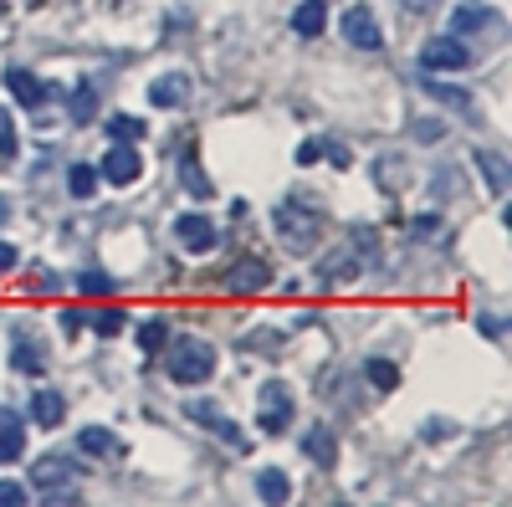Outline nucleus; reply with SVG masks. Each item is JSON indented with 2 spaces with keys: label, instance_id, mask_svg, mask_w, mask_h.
I'll return each instance as SVG.
<instances>
[{
  "label": "nucleus",
  "instance_id": "f257e3e1",
  "mask_svg": "<svg viewBox=\"0 0 512 507\" xmlns=\"http://www.w3.org/2000/svg\"><path fill=\"white\" fill-rule=\"evenodd\" d=\"M277 236L292 246V251H303V257H308V251L318 246V236H323V210H318V200H303V195H287L282 205H277Z\"/></svg>",
  "mask_w": 512,
  "mask_h": 507
},
{
  "label": "nucleus",
  "instance_id": "f03ea898",
  "mask_svg": "<svg viewBox=\"0 0 512 507\" xmlns=\"http://www.w3.org/2000/svg\"><path fill=\"white\" fill-rule=\"evenodd\" d=\"M210 374H216V349H210L205 338H180V344L169 349V379H175V385H205Z\"/></svg>",
  "mask_w": 512,
  "mask_h": 507
},
{
  "label": "nucleus",
  "instance_id": "7ed1b4c3",
  "mask_svg": "<svg viewBox=\"0 0 512 507\" xmlns=\"http://www.w3.org/2000/svg\"><path fill=\"white\" fill-rule=\"evenodd\" d=\"M31 487L47 492V502H77V497H72V487H77V461H67L62 451L36 456V461H31Z\"/></svg>",
  "mask_w": 512,
  "mask_h": 507
},
{
  "label": "nucleus",
  "instance_id": "20e7f679",
  "mask_svg": "<svg viewBox=\"0 0 512 507\" xmlns=\"http://www.w3.org/2000/svg\"><path fill=\"white\" fill-rule=\"evenodd\" d=\"M256 426H262L267 436H282L292 426V390L282 385V379H267V385H262V400H256Z\"/></svg>",
  "mask_w": 512,
  "mask_h": 507
},
{
  "label": "nucleus",
  "instance_id": "39448f33",
  "mask_svg": "<svg viewBox=\"0 0 512 507\" xmlns=\"http://www.w3.org/2000/svg\"><path fill=\"white\" fill-rule=\"evenodd\" d=\"M420 67L425 72H461V67H472V47L461 36H431L420 47Z\"/></svg>",
  "mask_w": 512,
  "mask_h": 507
},
{
  "label": "nucleus",
  "instance_id": "423d86ee",
  "mask_svg": "<svg viewBox=\"0 0 512 507\" xmlns=\"http://www.w3.org/2000/svg\"><path fill=\"white\" fill-rule=\"evenodd\" d=\"M338 31H344V41H349V47H359V52H379V47H384V31H379L374 6H349Z\"/></svg>",
  "mask_w": 512,
  "mask_h": 507
},
{
  "label": "nucleus",
  "instance_id": "0eeeda50",
  "mask_svg": "<svg viewBox=\"0 0 512 507\" xmlns=\"http://www.w3.org/2000/svg\"><path fill=\"white\" fill-rule=\"evenodd\" d=\"M6 88H11V98L21 103V108H41V103H52V82H41L36 72H26V67H6Z\"/></svg>",
  "mask_w": 512,
  "mask_h": 507
},
{
  "label": "nucleus",
  "instance_id": "6e6552de",
  "mask_svg": "<svg viewBox=\"0 0 512 507\" xmlns=\"http://www.w3.org/2000/svg\"><path fill=\"white\" fill-rule=\"evenodd\" d=\"M497 11L487 6V0H466V6H456L451 16V36H482V31H497Z\"/></svg>",
  "mask_w": 512,
  "mask_h": 507
},
{
  "label": "nucleus",
  "instance_id": "1a4fd4ad",
  "mask_svg": "<svg viewBox=\"0 0 512 507\" xmlns=\"http://www.w3.org/2000/svg\"><path fill=\"white\" fill-rule=\"evenodd\" d=\"M190 98H195L190 72H164V77H154V88H149V103L154 108H185Z\"/></svg>",
  "mask_w": 512,
  "mask_h": 507
},
{
  "label": "nucleus",
  "instance_id": "9d476101",
  "mask_svg": "<svg viewBox=\"0 0 512 507\" xmlns=\"http://www.w3.org/2000/svg\"><path fill=\"white\" fill-rule=\"evenodd\" d=\"M139 169H144V159H139L134 144H118V149L103 154V180H108V185H134Z\"/></svg>",
  "mask_w": 512,
  "mask_h": 507
},
{
  "label": "nucleus",
  "instance_id": "9b49d317",
  "mask_svg": "<svg viewBox=\"0 0 512 507\" xmlns=\"http://www.w3.org/2000/svg\"><path fill=\"white\" fill-rule=\"evenodd\" d=\"M175 241H180L185 251H195V257H200V251L216 246V226H210V221L200 216V210H185V216L175 221Z\"/></svg>",
  "mask_w": 512,
  "mask_h": 507
},
{
  "label": "nucleus",
  "instance_id": "f8f14e48",
  "mask_svg": "<svg viewBox=\"0 0 512 507\" xmlns=\"http://www.w3.org/2000/svg\"><path fill=\"white\" fill-rule=\"evenodd\" d=\"M21 456H26V420L0 405V467H11Z\"/></svg>",
  "mask_w": 512,
  "mask_h": 507
},
{
  "label": "nucleus",
  "instance_id": "ddd939ff",
  "mask_svg": "<svg viewBox=\"0 0 512 507\" xmlns=\"http://www.w3.org/2000/svg\"><path fill=\"white\" fill-rule=\"evenodd\" d=\"M185 415L195 420V426H205L210 436H221V441L241 446V431L231 426V415H221V405H210V400H195V405H185Z\"/></svg>",
  "mask_w": 512,
  "mask_h": 507
},
{
  "label": "nucleus",
  "instance_id": "4468645a",
  "mask_svg": "<svg viewBox=\"0 0 512 507\" xmlns=\"http://www.w3.org/2000/svg\"><path fill=\"white\" fill-rule=\"evenodd\" d=\"M221 282H226V292H262V287L272 282V267H267L262 257H246V262H236Z\"/></svg>",
  "mask_w": 512,
  "mask_h": 507
},
{
  "label": "nucleus",
  "instance_id": "2eb2a0df",
  "mask_svg": "<svg viewBox=\"0 0 512 507\" xmlns=\"http://www.w3.org/2000/svg\"><path fill=\"white\" fill-rule=\"evenodd\" d=\"M77 446L88 451V456H98V461H118L123 456V441L113 431H103V426H88V431L77 436Z\"/></svg>",
  "mask_w": 512,
  "mask_h": 507
},
{
  "label": "nucleus",
  "instance_id": "dca6fc26",
  "mask_svg": "<svg viewBox=\"0 0 512 507\" xmlns=\"http://www.w3.org/2000/svg\"><path fill=\"white\" fill-rule=\"evenodd\" d=\"M303 456H313V461H318V467L328 472V467H333V461H338V436H333L328 426H313V431L303 436Z\"/></svg>",
  "mask_w": 512,
  "mask_h": 507
},
{
  "label": "nucleus",
  "instance_id": "f3484780",
  "mask_svg": "<svg viewBox=\"0 0 512 507\" xmlns=\"http://www.w3.org/2000/svg\"><path fill=\"white\" fill-rule=\"evenodd\" d=\"M62 415H67V400L57 395V390H36L31 395V420H36V426H62Z\"/></svg>",
  "mask_w": 512,
  "mask_h": 507
},
{
  "label": "nucleus",
  "instance_id": "a211bd4d",
  "mask_svg": "<svg viewBox=\"0 0 512 507\" xmlns=\"http://www.w3.org/2000/svg\"><path fill=\"white\" fill-rule=\"evenodd\" d=\"M256 497H262V502H272V507H282V502L292 497V482H287V472H282V467L256 472Z\"/></svg>",
  "mask_w": 512,
  "mask_h": 507
},
{
  "label": "nucleus",
  "instance_id": "6ab92c4d",
  "mask_svg": "<svg viewBox=\"0 0 512 507\" xmlns=\"http://www.w3.org/2000/svg\"><path fill=\"white\" fill-rule=\"evenodd\" d=\"M11 364L21 369V374H41L47 369V359H41V344L31 333H16V344H11Z\"/></svg>",
  "mask_w": 512,
  "mask_h": 507
},
{
  "label": "nucleus",
  "instance_id": "aec40b11",
  "mask_svg": "<svg viewBox=\"0 0 512 507\" xmlns=\"http://www.w3.org/2000/svg\"><path fill=\"white\" fill-rule=\"evenodd\" d=\"M323 21H328V11H323V0H303V6L292 11V31L297 36H323Z\"/></svg>",
  "mask_w": 512,
  "mask_h": 507
},
{
  "label": "nucleus",
  "instance_id": "412c9836",
  "mask_svg": "<svg viewBox=\"0 0 512 507\" xmlns=\"http://www.w3.org/2000/svg\"><path fill=\"white\" fill-rule=\"evenodd\" d=\"M472 159L482 164V175H487L492 195H507V159H502V154H492V149H477Z\"/></svg>",
  "mask_w": 512,
  "mask_h": 507
},
{
  "label": "nucleus",
  "instance_id": "4be33fe9",
  "mask_svg": "<svg viewBox=\"0 0 512 507\" xmlns=\"http://www.w3.org/2000/svg\"><path fill=\"white\" fill-rule=\"evenodd\" d=\"M180 180L190 185V195H200V200L210 195V180L200 175V159H195V144H185V149H180Z\"/></svg>",
  "mask_w": 512,
  "mask_h": 507
},
{
  "label": "nucleus",
  "instance_id": "5701e85b",
  "mask_svg": "<svg viewBox=\"0 0 512 507\" xmlns=\"http://www.w3.org/2000/svg\"><path fill=\"white\" fill-rule=\"evenodd\" d=\"M67 190H72L77 200H88V195L98 190V169H93V164H72V169H67Z\"/></svg>",
  "mask_w": 512,
  "mask_h": 507
},
{
  "label": "nucleus",
  "instance_id": "b1692460",
  "mask_svg": "<svg viewBox=\"0 0 512 507\" xmlns=\"http://www.w3.org/2000/svg\"><path fill=\"white\" fill-rule=\"evenodd\" d=\"M108 134H113L118 144H139V139H144V123H139V118H123V113H118V118H108Z\"/></svg>",
  "mask_w": 512,
  "mask_h": 507
},
{
  "label": "nucleus",
  "instance_id": "393cba45",
  "mask_svg": "<svg viewBox=\"0 0 512 507\" xmlns=\"http://www.w3.org/2000/svg\"><path fill=\"white\" fill-rule=\"evenodd\" d=\"M369 385H374V390H395V385H400V369H395L390 359H369Z\"/></svg>",
  "mask_w": 512,
  "mask_h": 507
},
{
  "label": "nucleus",
  "instance_id": "a878e982",
  "mask_svg": "<svg viewBox=\"0 0 512 507\" xmlns=\"http://www.w3.org/2000/svg\"><path fill=\"white\" fill-rule=\"evenodd\" d=\"M425 93L441 98V103H451V108H461V113H477V103L466 98V93H456V88H446V82H425Z\"/></svg>",
  "mask_w": 512,
  "mask_h": 507
},
{
  "label": "nucleus",
  "instance_id": "bb28decb",
  "mask_svg": "<svg viewBox=\"0 0 512 507\" xmlns=\"http://www.w3.org/2000/svg\"><path fill=\"white\" fill-rule=\"evenodd\" d=\"M72 123H88L93 118V82H77V93H72Z\"/></svg>",
  "mask_w": 512,
  "mask_h": 507
},
{
  "label": "nucleus",
  "instance_id": "cd10ccee",
  "mask_svg": "<svg viewBox=\"0 0 512 507\" xmlns=\"http://www.w3.org/2000/svg\"><path fill=\"white\" fill-rule=\"evenodd\" d=\"M164 333H169V328H164V318H149V323L139 328V349H144V354H154V349L164 344Z\"/></svg>",
  "mask_w": 512,
  "mask_h": 507
},
{
  "label": "nucleus",
  "instance_id": "c85d7f7f",
  "mask_svg": "<svg viewBox=\"0 0 512 507\" xmlns=\"http://www.w3.org/2000/svg\"><path fill=\"white\" fill-rule=\"evenodd\" d=\"M88 323H93V333H103V338H113V333H118V328H123L128 318H123L118 308H103V313H93Z\"/></svg>",
  "mask_w": 512,
  "mask_h": 507
},
{
  "label": "nucleus",
  "instance_id": "c756f323",
  "mask_svg": "<svg viewBox=\"0 0 512 507\" xmlns=\"http://www.w3.org/2000/svg\"><path fill=\"white\" fill-rule=\"evenodd\" d=\"M415 139H420V144H441V139H446V123H441V118H420V123H415Z\"/></svg>",
  "mask_w": 512,
  "mask_h": 507
},
{
  "label": "nucleus",
  "instance_id": "7c9ffc66",
  "mask_svg": "<svg viewBox=\"0 0 512 507\" xmlns=\"http://www.w3.org/2000/svg\"><path fill=\"white\" fill-rule=\"evenodd\" d=\"M354 272H359V262H354V257H333V262H323V277H328V282L354 277Z\"/></svg>",
  "mask_w": 512,
  "mask_h": 507
},
{
  "label": "nucleus",
  "instance_id": "2f4dec72",
  "mask_svg": "<svg viewBox=\"0 0 512 507\" xmlns=\"http://www.w3.org/2000/svg\"><path fill=\"white\" fill-rule=\"evenodd\" d=\"M77 287H82V292H113V277H108V272H82Z\"/></svg>",
  "mask_w": 512,
  "mask_h": 507
},
{
  "label": "nucleus",
  "instance_id": "473e14b6",
  "mask_svg": "<svg viewBox=\"0 0 512 507\" xmlns=\"http://www.w3.org/2000/svg\"><path fill=\"white\" fill-rule=\"evenodd\" d=\"M0 154H6V159L16 154V134H11V118L6 113H0Z\"/></svg>",
  "mask_w": 512,
  "mask_h": 507
},
{
  "label": "nucleus",
  "instance_id": "72a5a7b5",
  "mask_svg": "<svg viewBox=\"0 0 512 507\" xmlns=\"http://www.w3.org/2000/svg\"><path fill=\"white\" fill-rule=\"evenodd\" d=\"M21 502H26V492L16 482H0V507H21Z\"/></svg>",
  "mask_w": 512,
  "mask_h": 507
},
{
  "label": "nucleus",
  "instance_id": "f704fd0d",
  "mask_svg": "<svg viewBox=\"0 0 512 507\" xmlns=\"http://www.w3.org/2000/svg\"><path fill=\"white\" fill-rule=\"evenodd\" d=\"M11 267H21V251L0 241V272H11Z\"/></svg>",
  "mask_w": 512,
  "mask_h": 507
},
{
  "label": "nucleus",
  "instance_id": "c9c22d12",
  "mask_svg": "<svg viewBox=\"0 0 512 507\" xmlns=\"http://www.w3.org/2000/svg\"><path fill=\"white\" fill-rule=\"evenodd\" d=\"M82 323H88V313H77V308L62 313V328H82Z\"/></svg>",
  "mask_w": 512,
  "mask_h": 507
},
{
  "label": "nucleus",
  "instance_id": "e433bc0d",
  "mask_svg": "<svg viewBox=\"0 0 512 507\" xmlns=\"http://www.w3.org/2000/svg\"><path fill=\"white\" fill-rule=\"evenodd\" d=\"M318 154H323V149H318V144H303V149H297V164H313V159H318Z\"/></svg>",
  "mask_w": 512,
  "mask_h": 507
},
{
  "label": "nucleus",
  "instance_id": "4c0bfd02",
  "mask_svg": "<svg viewBox=\"0 0 512 507\" xmlns=\"http://www.w3.org/2000/svg\"><path fill=\"white\" fill-rule=\"evenodd\" d=\"M6 221H11V205H6V200H0V226H6Z\"/></svg>",
  "mask_w": 512,
  "mask_h": 507
},
{
  "label": "nucleus",
  "instance_id": "58836bf2",
  "mask_svg": "<svg viewBox=\"0 0 512 507\" xmlns=\"http://www.w3.org/2000/svg\"><path fill=\"white\" fill-rule=\"evenodd\" d=\"M405 11H425V0H405Z\"/></svg>",
  "mask_w": 512,
  "mask_h": 507
},
{
  "label": "nucleus",
  "instance_id": "ea45409f",
  "mask_svg": "<svg viewBox=\"0 0 512 507\" xmlns=\"http://www.w3.org/2000/svg\"><path fill=\"white\" fill-rule=\"evenodd\" d=\"M0 16H6V0H0Z\"/></svg>",
  "mask_w": 512,
  "mask_h": 507
}]
</instances>
